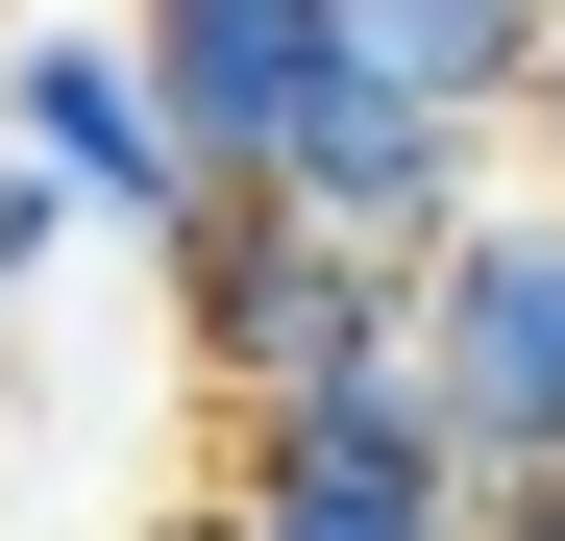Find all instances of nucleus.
Instances as JSON below:
<instances>
[{
    "label": "nucleus",
    "instance_id": "1",
    "mask_svg": "<svg viewBox=\"0 0 565 541\" xmlns=\"http://www.w3.org/2000/svg\"><path fill=\"white\" fill-rule=\"evenodd\" d=\"M148 270H172V344H198L222 394H296V370H369V344H418V270L369 246V222H320L296 172H222V198L172 222Z\"/></svg>",
    "mask_w": 565,
    "mask_h": 541
},
{
    "label": "nucleus",
    "instance_id": "2",
    "mask_svg": "<svg viewBox=\"0 0 565 541\" xmlns=\"http://www.w3.org/2000/svg\"><path fill=\"white\" fill-rule=\"evenodd\" d=\"M418 370L492 468H565V198H467L418 246Z\"/></svg>",
    "mask_w": 565,
    "mask_h": 541
},
{
    "label": "nucleus",
    "instance_id": "3",
    "mask_svg": "<svg viewBox=\"0 0 565 541\" xmlns=\"http://www.w3.org/2000/svg\"><path fill=\"white\" fill-rule=\"evenodd\" d=\"M0 124H25L124 246H172V222L222 198V148H198V99L148 74V25H25V50H0Z\"/></svg>",
    "mask_w": 565,
    "mask_h": 541
},
{
    "label": "nucleus",
    "instance_id": "4",
    "mask_svg": "<svg viewBox=\"0 0 565 541\" xmlns=\"http://www.w3.org/2000/svg\"><path fill=\"white\" fill-rule=\"evenodd\" d=\"M270 172H296L320 222H369V246L418 270V246H443L467 198H492V124H467V99H418V74H369V50H344L320 99H296V148H270Z\"/></svg>",
    "mask_w": 565,
    "mask_h": 541
},
{
    "label": "nucleus",
    "instance_id": "5",
    "mask_svg": "<svg viewBox=\"0 0 565 541\" xmlns=\"http://www.w3.org/2000/svg\"><path fill=\"white\" fill-rule=\"evenodd\" d=\"M148 74L198 99L222 172H270V148H296V99L344 74V0H148Z\"/></svg>",
    "mask_w": 565,
    "mask_h": 541
},
{
    "label": "nucleus",
    "instance_id": "6",
    "mask_svg": "<svg viewBox=\"0 0 565 541\" xmlns=\"http://www.w3.org/2000/svg\"><path fill=\"white\" fill-rule=\"evenodd\" d=\"M344 50H369V74H418V99H467L492 148L565 99V0H344Z\"/></svg>",
    "mask_w": 565,
    "mask_h": 541
},
{
    "label": "nucleus",
    "instance_id": "7",
    "mask_svg": "<svg viewBox=\"0 0 565 541\" xmlns=\"http://www.w3.org/2000/svg\"><path fill=\"white\" fill-rule=\"evenodd\" d=\"M74 222H99V198H74V172H50V148H25V124H0V296H25V270H50V246H74Z\"/></svg>",
    "mask_w": 565,
    "mask_h": 541
},
{
    "label": "nucleus",
    "instance_id": "8",
    "mask_svg": "<svg viewBox=\"0 0 565 541\" xmlns=\"http://www.w3.org/2000/svg\"><path fill=\"white\" fill-rule=\"evenodd\" d=\"M492 541H565V468H492Z\"/></svg>",
    "mask_w": 565,
    "mask_h": 541
}]
</instances>
